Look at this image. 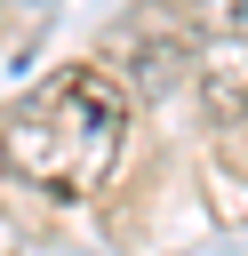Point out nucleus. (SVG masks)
<instances>
[{"label": "nucleus", "instance_id": "obj_1", "mask_svg": "<svg viewBox=\"0 0 248 256\" xmlns=\"http://www.w3.org/2000/svg\"><path fill=\"white\" fill-rule=\"evenodd\" d=\"M128 152V88L104 64H64L0 112V168L40 200H88Z\"/></svg>", "mask_w": 248, "mask_h": 256}, {"label": "nucleus", "instance_id": "obj_2", "mask_svg": "<svg viewBox=\"0 0 248 256\" xmlns=\"http://www.w3.org/2000/svg\"><path fill=\"white\" fill-rule=\"evenodd\" d=\"M184 40L208 120H248V0H184Z\"/></svg>", "mask_w": 248, "mask_h": 256}]
</instances>
